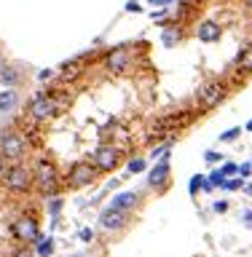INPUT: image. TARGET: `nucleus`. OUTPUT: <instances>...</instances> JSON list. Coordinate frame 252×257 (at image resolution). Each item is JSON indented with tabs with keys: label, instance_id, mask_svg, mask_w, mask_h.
<instances>
[{
	"label": "nucleus",
	"instance_id": "f257e3e1",
	"mask_svg": "<svg viewBox=\"0 0 252 257\" xmlns=\"http://www.w3.org/2000/svg\"><path fill=\"white\" fill-rule=\"evenodd\" d=\"M32 180H35V188H38L40 196H46V198L59 196V172H56V166L48 158H40L35 164Z\"/></svg>",
	"mask_w": 252,
	"mask_h": 257
},
{
	"label": "nucleus",
	"instance_id": "f03ea898",
	"mask_svg": "<svg viewBox=\"0 0 252 257\" xmlns=\"http://www.w3.org/2000/svg\"><path fill=\"white\" fill-rule=\"evenodd\" d=\"M3 182H6V188L11 190V193H27V190L35 188V180H32V169L24 166L22 161H19V164H11V166H8Z\"/></svg>",
	"mask_w": 252,
	"mask_h": 257
},
{
	"label": "nucleus",
	"instance_id": "7ed1b4c3",
	"mask_svg": "<svg viewBox=\"0 0 252 257\" xmlns=\"http://www.w3.org/2000/svg\"><path fill=\"white\" fill-rule=\"evenodd\" d=\"M0 156H3L8 164H19V161L27 156V140L19 132H3L0 134Z\"/></svg>",
	"mask_w": 252,
	"mask_h": 257
},
{
	"label": "nucleus",
	"instance_id": "20e7f679",
	"mask_svg": "<svg viewBox=\"0 0 252 257\" xmlns=\"http://www.w3.org/2000/svg\"><path fill=\"white\" fill-rule=\"evenodd\" d=\"M62 110V102H56L51 94H35L27 104V115L32 120H48Z\"/></svg>",
	"mask_w": 252,
	"mask_h": 257
},
{
	"label": "nucleus",
	"instance_id": "39448f33",
	"mask_svg": "<svg viewBox=\"0 0 252 257\" xmlns=\"http://www.w3.org/2000/svg\"><path fill=\"white\" fill-rule=\"evenodd\" d=\"M94 180H97V166L92 164V161H75V164L70 166V172H67V185L72 190L86 188V185H92Z\"/></svg>",
	"mask_w": 252,
	"mask_h": 257
},
{
	"label": "nucleus",
	"instance_id": "423d86ee",
	"mask_svg": "<svg viewBox=\"0 0 252 257\" xmlns=\"http://www.w3.org/2000/svg\"><path fill=\"white\" fill-rule=\"evenodd\" d=\"M11 233L16 241H22V244H35L40 238V228H38V220L32 214H22L19 220L11 225Z\"/></svg>",
	"mask_w": 252,
	"mask_h": 257
},
{
	"label": "nucleus",
	"instance_id": "0eeeda50",
	"mask_svg": "<svg viewBox=\"0 0 252 257\" xmlns=\"http://www.w3.org/2000/svg\"><path fill=\"white\" fill-rule=\"evenodd\" d=\"M223 96H225V86L220 83V80H209V83H204L199 88L196 104L201 110H212V107H217V104L223 102Z\"/></svg>",
	"mask_w": 252,
	"mask_h": 257
},
{
	"label": "nucleus",
	"instance_id": "6e6552de",
	"mask_svg": "<svg viewBox=\"0 0 252 257\" xmlns=\"http://www.w3.org/2000/svg\"><path fill=\"white\" fill-rule=\"evenodd\" d=\"M92 164L97 166V172H113L121 164V150L116 145H100L92 153Z\"/></svg>",
	"mask_w": 252,
	"mask_h": 257
},
{
	"label": "nucleus",
	"instance_id": "1a4fd4ad",
	"mask_svg": "<svg viewBox=\"0 0 252 257\" xmlns=\"http://www.w3.org/2000/svg\"><path fill=\"white\" fill-rule=\"evenodd\" d=\"M134 62V54H132V46H118L105 56V70L108 72H126Z\"/></svg>",
	"mask_w": 252,
	"mask_h": 257
},
{
	"label": "nucleus",
	"instance_id": "9d476101",
	"mask_svg": "<svg viewBox=\"0 0 252 257\" xmlns=\"http://www.w3.org/2000/svg\"><path fill=\"white\" fill-rule=\"evenodd\" d=\"M169 177H172V169H169V158L156 161V166L148 172V185L156 190H166L169 188Z\"/></svg>",
	"mask_w": 252,
	"mask_h": 257
},
{
	"label": "nucleus",
	"instance_id": "9b49d317",
	"mask_svg": "<svg viewBox=\"0 0 252 257\" xmlns=\"http://www.w3.org/2000/svg\"><path fill=\"white\" fill-rule=\"evenodd\" d=\"M100 225L105 230H124L129 225V212L108 206V209H102V214H100Z\"/></svg>",
	"mask_w": 252,
	"mask_h": 257
},
{
	"label": "nucleus",
	"instance_id": "f8f14e48",
	"mask_svg": "<svg viewBox=\"0 0 252 257\" xmlns=\"http://www.w3.org/2000/svg\"><path fill=\"white\" fill-rule=\"evenodd\" d=\"M110 206L132 214L134 209L140 206V193H137V190H124V193H116V196H113V201H110Z\"/></svg>",
	"mask_w": 252,
	"mask_h": 257
},
{
	"label": "nucleus",
	"instance_id": "ddd939ff",
	"mask_svg": "<svg viewBox=\"0 0 252 257\" xmlns=\"http://www.w3.org/2000/svg\"><path fill=\"white\" fill-rule=\"evenodd\" d=\"M223 35V27L217 22H201L196 27V38L201 40V43H217Z\"/></svg>",
	"mask_w": 252,
	"mask_h": 257
},
{
	"label": "nucleus",
	"instance_id": "4468645a",
	"mask_svg": "<svg viewBox=\"0 0 252 257\" xmlns=\"http://www.w3.org/2000/svg\"><path fill=\"white\" fill-rule=\"evenodd\" d=\"M183 40V32L175 27V24H164L161 30V46L164 48H177V43Z\"/></svg>",
	"mask_w": 252,
	"mask_h": 257
},
{
	"label": "nucleus",
	"instance_id": "2eb2a0df",
	"mask_svg": "<svg viewBox=\"0 0 252 257\" xmlns=\"http://www.w3.org/2000/svg\"><path fill=\"white\" fill-rule=\"evenodd\" d=\"M16 107H19V91L16 88L0 91V112H14Z\"/></svg>",
	"mask_w": 252,
	"mask_h": 257
},
{
	"label": "nucleus",
	"instance_id": "dca6fc26",
	"mask_svg": "<svg viewBox=\"0 0 252 257\" xmlns=\"http://www.w3.org/2000/svg\"><path fill=\"white\" fill-rule=\"evenodd\" d=\"M0 83H3L6 88H16L22 83V72L16 67H8V64H3V70H0Z\"/></svg>",
	"mask_w": 252,
	"mask_h": 257
},
{
	"label": "nucleus",
	"instance_id": "f3484780",
	"mask_svg": "<svg viewBox=\"0 0 252 257\" xmlns=\"http://www.w3.org/2000/svg\"><path fill=\"white\" fill-rule=\"evenodd\" d=\"M236 64H239V70L252 72V43L244 46V48H241V51L236 54Z\"/></svg>",
	"mask_w": 252,
	"mask_h": 257
},
{
	"label": "nucleus",
	"instance_id": "a211bd4d",
	"mask_svg": "<svg viewBox=\"0 0 252 257\" xmlns=\"http://www.w3.org/2000/svg\"><path fill=\"white\" fill-rule=\"evenodd\" d=\"M35 244H38V257H51L54 254V238L51 236H48V238L40 236Z\"/></svg>",
	"mask_w": 252,
	"mask_h": 257
},
{
	"label": "nucleus",
	"instance_id": "6ab92c4d",
	"mask_svg": "<svg viewBox=\"0 0 252 257\" xmlns=\"http://www.w3.org/2000/svg\"><path fill=\"white\" fill-rule=\"evenodd\" d=\"M169 150H172V140L164 142V145H158V148L153 150L150 156H153V161H161V158H169Z\"/></svg>",
	"mask_w": 252,
	"mask_h": 257
},
{
	"label": "nucleus",
	"instance_id": "aec40b11",
	"mask_svg": "<svg viewBox=\"0 0 252 257\" xmlns=\"http://www.w3.org/2000/svg\"><path fill=\"white\" fill-rule=\"evenodd\" d=\"M126 172L129 174H140V172H145V158H132L126 164Z\"/></svg>",
	"mask_w": 252,
	"mask_h": 257
},
{
	"label": "nucleus",
	"instance_id": "412c9836",
	"mask_svg": "<svg viewBox=\"0 0 252 257\" xmlns=\"http://www.w3.org/2000/svg\"><path fill=\"white\" fill-rule=\"evenodd\" d=\"M201 185H204V174H193V177H191V182H188L191 196H196V193L201 190Z\"/></svg>",
	"mask_w": 252,
	"mask_h": 257
},
{
	"label": "nucleus",
	"instance_id": "4be33fe9",
	"mask_svg": "<svg viewBox=\"0 0 252 257\" xmlns=\"http://www.w3.org/2000/svg\"><path fill=\"white\" fill-rule=\"evenodd\" d=\"M239 134H241V128H239V126H233V128H228V132H223V134H220V142H236V140H239Z\"/></svg>",
	"mask_w": 252,
	"mask_h": 257
},
{
	"label": "nucleus",
	"instance_id": "5701e85b",
	"mask_svg": "<svg viewBox=\"0 0 252 257\" xmlns=\"http://www.w3.org/2000/svg\"><path fill=\"white\" fill-rule=\"evenodd\" d=\"M207 180L212 182V188H223L225 177H223V172H220V169H215V172H209V177H207Z\"/></svg>",
	"mask_w": 252,
	"mask_h": 257
},
{
	"label": "nucleus",
	"instance_id": "b1692460",
	"mask_svg": "<svg viewBox=\"0 0 252 257\" xmlns=\"http://www.w3.org/2000/svg\"><path fill=\"white\" fill-rule=\"evenodd\" d=\"M241 185H244V180H241V177H233V180H225L223 182V190H239Z\"/></svg>",
	"mask_w": 252,
	"mask_h": 257
},
{
	"label": "nucleus",
	"instance_id": "393cba45",
	"mask_svg": "<svg viewBox=\"0 0 252 257\" xmlns=\"http://www.w3.org/2000/svg\"><path fill=\"white\" fill-rule=\"evenodd\" d=\"M220 172H223V177H225V180H228V177L239 174V166H236V164H223V166H220Z\"/></svg>",
	"mask_w": 252,
	"mask_h": 257
},
{
	"label": "nucleus",
	"instance_id": "a878e982",
	"mask_svg": "<svg viewBox=\"0 0 252 257\" xmlns=\"http://www.w3.org/2000/svg\"><path fill=\"white\" fill-rule=\"evenodd\" d=\"M204 161H207V164H217V161H220V153H217V150H207Z\"/></svg>",
	"mask_w": 252,
	"mask_h": 257
},
{
	"label": "nucleus",
	"instance_id": "bb28decb",
	"mask_svg": "<svg viewBox=\"0 0 252 257\" xmlns=\"http://www.w3.org/2000/svg\"><path fill=\"white\" fill-rule=\"evenodd\" d=\"M249 174H252V164H241L239 166V177H241V180H247Z\"/></svg>",
	"mask_w": 252,
	"mask_h": 257
},
{
	"label": "nucleus",
	"instance_id": "cd10ccee",
	"mask_svg": "<svg viewBox=\"0 0 252 257\" xmlns=\"http://www.w3.org/2000/svg\"><path fill=\"white\" fill-rule=\"evenodd\" d=\"M54 75H56L54 70H40V72H38V80H43V83H46V80H51Z\"/></svg>",
	"mask_w": 252,
	"mask_h": 257
},
{
	"label": "nucleus",
	"instance_id": "c85d7f7f",
	"mask_svg": "<svg viewBox=\"0 0 252 257\" xmlns=\"http://www.w3.org/2000/svg\"><path fill=\"white\" fill-rule=\"evenodd\" d=\"M126 11H129V14H132V11H134V14H140V11H142V6L137 3V0H129V3H126Z\"/></svg>",
	"mask_w": 252,
	"mask_h": 257
},
{
	"label": "nucleus",
	"instance_id": "c756f323",
	"mask_svg": "<svg viewBox=\"0 0 252 257\" xmlns=\"http://www.w3.org/2000/svg\"><path fill=\"white\" fill-rule=\"evenodd\" d=\"M59 209H62V198L54 196V198H51V214L56 217V214H59Z\"/></svg>",
	"mask_w": 252,
	"mask_h": 257
},
{
	"label": "nucleus",
	"instance_id": "7c9ffc66",
	"mask_svg": "<svg viewBox=\"0 0 252 257\" xmlns=\"http://www.w3.org/2000/svg\"><path fill=\"white\" fill-rule=\"evenodd\" d=\"M80 238H83V241H92V238H94V230H92V228H83V230H80Z\"/></svg>",
	"mask_w": 252,
	"mask_h": 257
},
{
	"label": "nucleus",
	"instance_id": "2f4dec72",
	"mask_svg": "<svg viewBox=\"0 0 252 257\" xmlns=\"http://www.w3.org/2000/svg\"><path fill=\"white\" fill-rule=\"evenodd\" d=\"M14 257H32V252L27 249V244H24L22 249H16V254H14Z\"/></svg>",
	"mask_w": 252,
	"mask_h": 257
},
{
	"label": "nucleus",
	"instance_id": "473e14b6",
	"mask_svg": "<svg viewBox=\"0 0 252 257\" xmlns=\"http://www.w3.org/2000/svg\"><path fill=\"white\" fill-rule=\"evenodd\" d=\"M212 209H215L217 214H220V212H225V209H228V201H217V204H215Z\"/></svg>",
	"mask_w": 252,
	"mask_h": 257
},
{
	"label": "nucleus",
	"instance_id": "72a5a7b5",
	"mask_svg": "<svg viewBox=\"0 0 252 257\" xmlns=\"http://www.w3.org/2000/svg\"><path fill=\"white\" fill-rule=\"evenodd\" d=\"M6 172H8V161H6L3 156H0V180L6 177Z\"/></svg>",
	"mask_w": 252,
	"mask_h": 257
},
{
	"label": "nucleus",
	"instance_id": "f704fd0d",
	"mask_svg": "<svg viewBox=\"0 0 252 257\" xmlns=\"http://www.w3.org/2000/svg\"><path fill=\"white\" fill-rule=\"evenodd\" d=\"M150 3H156V6H161V8H166L169 3H172V0H150Z\"/></svg>",
	"mask_w": 252,
	"mask_h": 257
},
{
	"label": "nucleus",
	"instance_id": "c9c22d12",
	"mask_svg": "<svg viewBox=\"0 0 252 257\" xmlns=\"http://www.w3.org/2000/svg\"><path fill=\"white\" fill-rule=\"evenodd\" d=\"M244 222H247V225H252V212H249V209L244 212Z\"/></svg>",
	"mask_w": 252,
	"mask_h": 257
},
{
	"label": "nucleus",
	"instance_id": "e433bc0d",
	"mask_svg": "<svg viewBox=\"0 0 252 257\" xmlns=\"http://www.w3.org/2000/svg\"><path fill=\"white\" fill-rule=\"evenodd\" d=\"M247 132H252V118L247 120Z\"/></svg>",
	"mask_w": 252,
	"mask_h": 257
},
{
	"label": "nucleus",
	"instance_id": "4c0bfd02",
	"mask_svg": "<svg viewBox=\"0 0 252 257\" xmlns=\"http://www.w3.org/2000/svg\"><path fill=\"white\" fill-rule=\"evenodd\" d=\"M244 3H247V8H249V11H252V0H244Z\"/></svg>",
	"mask_w": 252,
	"mask_h": 257
},
{
	"label": "nucleus",
	"instance_id": "58836bf2",
	"mask_svg": "<svg viewBox=\"0 0 252 257\" xmlns=\"http://www.w3.org/2000/svg\"><path fill=\"white\" fill-rule=\"evenodd\" d=\"M3 64H6V62H3V56H0V70H3Z\"/></svg>",
	"mask_w": 252,
	"mask_h": 257
},
{
	"label": "nucleus",
	"instance_id": "ea45409f",
	"mask_svg": "<svg viewBox=\"0 0 252 257\" xmlns=\"http://www.w3.org/2000/svg\"><path fill=\"white\" fill-rule=\"evenodd\" d=\"M72 257H86V254H72Z\"/></svg>",
	"mask_w": 252,
	"mask_h": 257
}]
</instances>
